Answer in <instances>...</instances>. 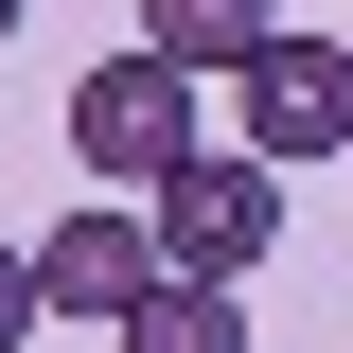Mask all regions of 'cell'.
I'll use <instances>...</instances> for the list:
<instances>
[{"label":"cell","instance_id":"obj_4","mask_svg":"<svg viewBox=\"0 0 353 353\" xmlns=\"http://www.w3.org/2000/svg\"><path fill=\"white\" fill-rule=\"evenodd\" d=\"M141 283H159L141 194H124V212H53V230H36V301H53V318H124Z\"/></svg>","mask_w":353,"mask_h":353},{"label":"cell","instance_id":"obj_7","mask_svg":"<svg viewBox=\"0 0 353 353\" xmlns=\"http://www.w3.org/2000/svg\"><path fill=\"white\" fill-rule=\"evenodd\" d=\"M36 318H53V301H36V248H0V353L36 336Z\"/></svg>","mask_w":353,"mask_h":353},{"label":"cell","instance_id":"obj_6","mask_svg":"<svg viewBox=\"0 0 353 353\" xmlns=\"http://www.w3.org/2000/svg\"><path fill=\"white\" fill-rule=\"evenodd\" d=\"M265 18H283V0H141V53H176V71H230Z\"/></svg>","mask_w":353,"mask_h":353},{"label":"cell","instance_id":"obj_8","mask_svg":"<svg viewBox=\"0 0 353 353\" xmlns=\"http://www.w3.org/2000/svg\"><path fill=\"white\" fill-rule=\"evenodd\" d=\"M0 36H18V0H0Z\"/></svg>","mask_w":353,"mask_h":353},{"label":"cell","instance_id":"obj_1","mask_svg":"<svg viewBox=\"0 0 353 353\" xmlns=\"http://www.w3.org/2000/svg\"><path fill=\"white\" fill-rule=\"evenodd\" d=\"M141 230H159V265H194V283H265V248H283V159L194 141V159L141 194Z\"/></svg>","mask_w":353,"mask_h":353},{"label":"cell","instance_id":"obj_5","mask_svg":"<svg viewBox=\"0 0 353 353\" xmlns=\"http://www.w3.org/2000/svg\"><path fill=\"white\" fill-rule=\"evenodd\" d=\"M124 353H248V283H194V265H159L124 318H106Z\"/></svg>","mask_w":353,"mask_h":353},{"label":"cell","instance_id":"obj_3","mask_svg":"<svg viewBox=\"0 0 353 353\" xmlns=\"http://www.w3.org/2000/svg\"><path fill=\"white\" fill-rule=\"evenodd\" d=\"M230 106H248V159H353V36H283L265 18L248 53H230Z\"/></svg>","mask_w":353,"mask_h":353},{"label":"cell","instance_id":"obj_2","mask_svg":"<svg viewBox=\"0 0 353 353\" xmlns=\"http://www.w3.org/2000/svg\"><path fill=\"white\" fill-rule=\"evenodd\" d=\"M71 159L106 176V194H159L176 159H194V71L176 53H106V71H71Z\"/></svg>","mask_w":353,"mask_h":353}]
</instances>
